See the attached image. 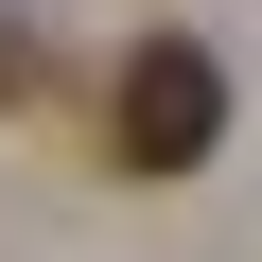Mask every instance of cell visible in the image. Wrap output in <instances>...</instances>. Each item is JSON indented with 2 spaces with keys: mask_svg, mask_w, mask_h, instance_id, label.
Returning <instances> with one entry per match:
<instances>
[{
  "mask_svg": "<svg viewBox=\"0 0 262 262\" xmlns=\"http://www.w3.org/2000/svg\"><path fill=\"white\" fill-rule=\"evenodd\" d=\"M35 88H53V53H35L18 18H0V105H35Z\"/></svg>",
  "mask_w": 262,
  "mask_h": 262,
  "instance_id": "obj_2",
  "label": "cell"
},
{
  "mask_svg": "<svg viewBox=\"0 0 262 262\" xmlns=\"http://www.w3.org/2000/svg\"><path fill=\"white\" fill-rule=\"evenodd\" d=\"M105 122H122L140 175H210V140H227V53H210V35H140L122 88H105Z\"/></svg>",
  "mask_w": 262,
  "mask_h": 262,
  "instance_id": "obj_1",
  "label": "cell"
}]
</instances>
